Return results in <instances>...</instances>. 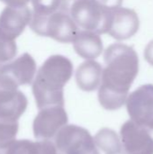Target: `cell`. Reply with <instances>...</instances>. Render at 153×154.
Segmentation results:
<instances>
[{"mask_svg":"<svg viewBox=\"0 0 153 154\" xmlns=\"http://www.w3.org/2000/svg\"><path fill=\"white\" fill-rule=\"evenodd\" d=\"M131 120L153 134V84H145L132 92L126 99Z\"/></svg>","mask_w":153,"mask_h":154,"instance_id":"obj_6","label":"cell"},{"mask_svg":"<svg viewBox=\"0 0 153 154\" xmlns=\"http://www.w3.org/2000/svg\"><path fill=\"white\" fill-rule=\"evenodd\" d=\"M122 4L123 0H74L69 14L82 29L103 34L106 32L111 11Z\"/></svg>","mask_w":153,"mask_h":154,"instance_id":"obj_3","label":"cell"},{"mask_svg":"<svg viewBox=\"0 0 153 154\" xmlns=\"http://www.w3.org/2000/svg\"><path fill=\"white\" fill-rule=\"evenodd\" d=\"M68 115L64 106H54L40 110L33 121L32 129L37 139L50 140L68 124Z\"/></svg>","mask_w":153,"mask_h":154,"instance_id":"obj_8","label":"cell"},{"mask_svg":"<svg viewBox=\"0 0 153 154\" xmlns=\"http://www.w3.org/2000/svg\"><path fill=\"white\" fill-rule=\"evenodd\" d=\"M77 54L86 60H94L103 51V42L99 34L90 31H78L73 41Z\"/></svg>","mask_w":153,"mask_h":154,"instance_id":"obj_13","label":"cell"},{"mask_svg":"<svg viewBox=\"0 0 153 154\" xmlns=\"http://www.w3.org/2000/svg\"><path fill=\"white\" fill-rule=\"evenodd\" d=\"M0 154H5V152H2V151H0Z\"/></svg>","mask_w":153,"mask_h":154,"instance_id":"obj_22","label":"cell"},{"mask_svg":"<svg viewBox=\"0 0 153 154\" xmlns=\"http://www.w3.org/2000/svg\"><path fill=\"white\" fill-rule=\"evenodd\" d=\"M94 140L96 147L104 153L121 154V140L115 131L107 127L102 128L97 132Z\"/></svg>","mask_w":153,"mask_h":154,"instance_id":"obj_16","label":"cell"},{"mask_svg":"<svg viewBox=\"0 0 153 154\" xmlns=\"http://www.w3.org/2000/svg\"><path fill=\"white\" fill-rule=\"evenodd\" d=\"M103 68L100 63L93 60H87L81 63L76 71V82L78 87L86 92L97 89L101 83Z\"/></svg>","mask_w":153,"mask_h":154,"instance_id":"obj_14","label":"cell"},{"mask_svg":"<svg viewBox=\"0 0 153 154\" xmlns=\"http://www.w3.org/2000/svg\"><path fill=\"white\" fill-rule=\"evenodd\" d=\"M140 28L137 13L131 8L118 7L111 11L106 29L108 35L118 41H124L134 36Z\"/></svg>","mask_w":153,"mask_h":154,"instance_id":"obj_9","label":"cell"},{"mask_svg":"<svg viewBox=\"0 0 153 154\" xmlns=\"http://www.w3.org/2000/svg\"><path fill=\"white\" fill-rule=\"evenodd\" d=\"M74 0H32L33 13L67 12L69 13Z\"/></svg>","mask_w":153,"mask_h":154,"instance_id":"obj_17","label":"cell"},{"mask_svg":"<svg viewBox=\"0 0 153 154\" xmlns=\"http://www.w3.org/2000/svg\"><path fill=\"white\" fill-rule=\"evenodd\" d=\"M98 89V101L106 110L120 109L126 102L129 90L139 72V57L135 50L124 43H113L104 53Z\"/></svg>","mask_w":153,"mask_h":154,"instance_id":"obj_1","label":"cell"},{"mask_svg":"<svg viewBox=\"0 0 153 154\" xmlns=\"http://www.w3.org/2000/svg\"><path fill=\"white\" fill-rule=\"evenodd\" d=\"M36 62L29 53H23L0 69V79L15 87L30 85L36 73Z\"/></svg>","mask_w":153,"mask_h":154,"instance_id":"obj_10","label":"cell"},{"mask_svg":"<svg viewBox=\"0 0 153 154\" xmlns=\"http://www.w3.org/2000/svg\"><path fill=\"white\" fill-rule=\"evenodd\" d=\"M17 54V46L14 41L0 35V69L10 62Z\"/></svg>","mask_w":153,"mask_h":154,"instance_id":"obj_19","label":"cell"},{"mask_svg":"<svg viewBox=\"0 0 153 154\" xmlns=\"http://www.w3.org/2000/svg\"><path fill=\"white\" fill-rule=\"evenodd\" d=\"M73 64L62 55L49 57L37 71L32 82V93L37 107L64 106V87L71 79Z\"/></svg>","mask_w":153,"mask_h":154,"instance_id":"obj_2","label":"cell"},{"mask_svg":"<svg viewBox=\"0 0 153 154\" xmlns=\"http://www.w3.org/2000/svg\"><path fill=\"white\" fill-rule=\"evenodd\" d=\"M19 125L17 121L0 118V151L4 152L15 140Z\"/></svg>","mask_w":153,"mask_h":154,"instance_id":"obj_18","label":"cell"},{"mask_svg":"<svg viewBox=\"0 0 153 154\" xmlns=\"http://www.w3.org/2000/svg\"><path fill=\"white\" fill-rule=\"evenodd\" d=\"M32 16V11L27 5H7L0 14V35L14 41L30 23Z\"/></svg>","mask_w":153,"mask_h":154,"instance_id":"obj_12","label":"cell"},{"mask_svg":"<svg viewBox=\"0 0 153 154\" xmlns=\"http://www.w3.org/2000/svg\"><path fill=\"white\" fill-rule=\"evenodd\" d=\"M6 4L8 6H23L26 5L31 0H0Z\"/></svg>","mask_w":153,"mask_h":154,"instance_id":"obj_21","label":"cell"},{"mask_svg":"<svg viewBox=\"0 0 153 154\" xmlns=\"http://www.w3.org/2000/svg\"><path fill=\"white\" fill-rule=\"evenodd\" d=\"M120 140L121 154H153V134L132 120L122 125Z\"/></svg>","mask_w":153,"mask_h":154,"instance_id":"obj_7","label":"cell"},{"mask_svg":"<svg viewBox=\"0 0 153 154\" xmlns=\"http://www.w3.org/2000/svg\"><path fill=\"white\" fill-rule=\"evenodd\" d=\"M5 154H57V149L49 140H14L5 151Z\"/></svg>","mask_w":153,"mask_h":154,"instance_id":"obj_15","label":"cell"},{"mask_svg":"<svg viewBox=\"0 0 153 154\" xmlns=\"http://www.w3.org/2000/svg\"><path fill=\"white\" fill-rule=\"evenodd\" d=\"M27 105V97L17 87L0 79V118L17 121Z\"/></svg>","mask_w":153,"mask_h":154,"instance_id":"obj_11","label":"cell"},{"mask_svg":"<svg viewBox=\"0 0 153 154\" xmlns=\"http://www.w3.org/2000/svg\"><path fill=\"white\" fill-rule=\"evenodd\" d=\"M55 146L60 154H99L90 133L75 125H66L58 132Z\"/></svg>","mask_w":153,"mask_h":154,"instance_id":"obj_5","label":"cell"},{"mask_svg":"<svg viewBox=\"0 0 153 154\" xmlns=\"http://www.w3.org/2000/svg\"><path fill=\"white\" fill-rule=\"evenodd\" d=\"M144 59L153 67V40L151 41L144 49Z\"/></svg>","mask_w":153,"mask_h":154,"instance_id":"obj_20","label":"cell"},{"mask_svg":"<svg viewBox=\"0 0 153 154\" xmlns=\"http://www.w3.org/2000/svg\"><path fill=\"white\" fill-rule=\"evenodd\" d=\"M29 25L36 34L61 43L73 42L78 31L70 14L61 11L33 13Z\"/></svg>","mask_w":153,"mask_h":154,"instance_id":"obj_4","label":"cell"}]
</instances>
